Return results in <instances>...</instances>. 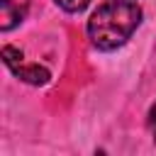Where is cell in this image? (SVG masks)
Wrapping results in <instances>:
<instances>
[{
  "label": "cell",
  "mask_w": 156,
  "mask_h": 156,
  "mask_svg": "<svg viewBox=\"0 0 156 156\" xmlns=\"http://www.w3.org/2000/svg\"><path fill=\"white\" fill-rule=\"evenodd\" d=\"M141 24V7L132 0H110L100 5L88 20V39L100 51L124 46Z\"/></svg>",
  "instance_id": "1"
},
{
  "label": "cell",
  "mask_w": 156,
  "mask_h": 156,
  "mask_svg": "<svg viewBox=\"0 0 156 156\" xmlns=\"http://www.w3.org/2000/svg\"><path fill=\"white\" fill-rule=\"evenodd\" d=\"M32 0H0V32H10L24 22Z\"/></svg>",
  "instance_id": "2"
},
{
  "label": "cell",
  "mask_w": 156,
  "mask_h": 156,
  "mask_svg": "<svg viewBox=\"0 0 156 156\" xmlns=\"http://www.w3.org/2000/svg\"><path fill=\"white\" fill-rule=\"evenodd\" d=\"M20 80H24V83H29V85H44V83H49L51 80V71L46 68V66H39V63H22V61H17V63H12V66H7Z\"/></svg>",
  "instance_id": "3"
},
{
  "label": "cell",
  "mask_w": 156,
  "mask_h": 156,
  "mask_svg": "<svg viewBox=\"0 0 156 156\" xmlns=\"http://www.w3.org/2000/svg\"><path fill=\"white\" fill-rule=\"evenodd\" d=\"M56 5L66 12H83L90 5V0H56Z\"/></svg>",
  "instance_id": "4"
},
{
  "label": "cell",
  "mask_w": 156,
  "mask_h": 156,
  "mask_svg": "<svg viewBox=\"0 0 156 156\" xmlns=\"http://www.w3.org/2000/svg\"><path fill=\"white\" fill-rule=\"evenodd\" d=\"M146 124H149V132H151V136H154V141H156V102H154V105H151V110H149Z\"/></svg>",
  "instance_id": "5"
}]
</instances>
